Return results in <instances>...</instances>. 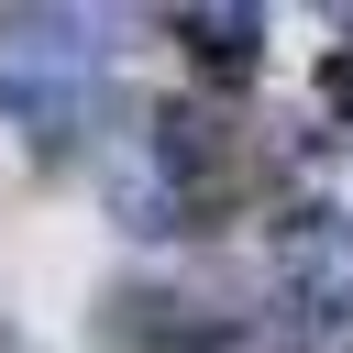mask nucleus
<instances>
[{
	"label": "nucleus",
	"mask_w": 353,
	"mask_h": 353,
	"mask_svg": "<svg viewBox=\"0 0 353 353\" xmlns=\"http://www.w3.org/2000/svg\"><path fill=\"white\" fill-rule=\"evenodd\" d=\"M99 11H0V121H22L44 154L99 99Z\"/></svg>",
	"instance_id": "obj_1"
},
{
	"label": "nucleus",
	"mask_w": 353,
	"mask_h": 353,
	"mask_svg": "<svg viewBox=\"0 0 353 353\" xmlns=\"http://www.w3.org/2000/svg\"><path fill=\"white\" fill-rule=\"evenodd\" d=\"M154 165L188 188V210L199 221H221L243 188H265V143H254V121H232V110H199V99H165L154 110Z\"/></svg>",
	"instance_id": "obj_2"
},
{
	"label": "nucleus",
	"mask_w": 353,
	"mask_h": 353,
	"mask_svg": "<svg viewBox=\"0 0 353 353\" xmlns=\"http://www.w3.org/2000/svg\"><path fill=\"white\" fill-rule=\"evenodd\" d=\"M276 276H287V309L309 331H353V221L342 210H287L276 221Z\"/></svg>",
	"instance_id": "obj_3"
},
{
	"label": "nucleus",
	"mask_w": 353,
	"mask_h": 353,
	"mask_svg": "<svg viewBox=\"0 0 353 353\" xmlns=\"http://www.w3.org/2000/svg\"><path fill=\"white\" fill-rule=\"evenodd\" d=\"M110 331L121 342H154V353H221V342H243V309L232 298H176V287H121L110 298Z\"/></svg>",
	"instance_id": "obj_4"
},
{
	"label": "nucleus",
	"mask_w": 353,
	"mask_h": 353,
	"mask_svg": "<svg viewBox=\"0 0 353 353\" xmlns=\"http://www.w3.org/2000/svg\"><path fill=\"white\" fill-rule=\"evenodd\" d=\"M165 33L188 44V66H199L210 88H243V77L265 66V11H243V0H210V11H176Z\"/></svg>",
	"instance_id": "obj_5"
},
{
	"label": "nucleus",
	"mask_w": 353,
	"mask_h": 353,
	"mask_svg": "<svg viewBox=\"0 0 353 353\" xmlns=\"http://www.w3.org/2000/svg\"><path fill=\"white\" fill-rule=\"evenodd\" d=\"M110 221H121V232H143V243H154V232H199L188 188L154 165V143H132V154L110 165Z\"/></svg>",
	"instance_id": "obj_6"
},
{
	"label": "nucleus",
	"mask_w": 353,
	"mask_h": 353,
	"mask_svg": "<svg viewBox=\"0 0 353 353\" xmlns=\"http://www.w3.org/2000/svg\"><path fill=\"white\" fill-rule=\"evenodd\" d=\"M320 110H331V121H353V44H331V55H320Z\"/></svg>",
	"instance_id": "obj_7"
},
{
	"label": "nucleus",
	"mask_w": 353,
	"mask_h": 353,
	"mask_svg": "<svg viewBox=\"0 0 353 353\" xmlns=\"http://www.w3.org/2000/svg\"><path fill=\"white\" fill-rule=\"evenodd\" d=\"M0 353H11V342H0Z\"/></svg>",
	"instance_id": "obj_8"
}]
</instances>
